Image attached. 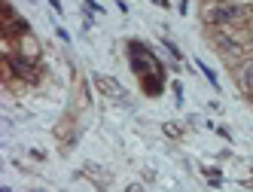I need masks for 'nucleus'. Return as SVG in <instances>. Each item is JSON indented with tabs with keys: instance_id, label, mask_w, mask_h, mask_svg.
Listing matches in <instances>:
<instances>
[{
	"instance_id": "1",
	"label": "nucleus",
	"mask_w": 253,
	"mask_h": 192,
	"mask_svg": "<svg viewBox=\"0 0 253 192\" xmlns=\"http://www.w3.org/2000/svg\"><path fill=\"white\" fill-rule=\"evenodd\" d=\"M128 61H131V71H134V74H140V77H150L153 71H156V74H162L159 58H156L153 52L140 43V40H128Z\"/></svg>"
},
{
	"instance_id": "2",
	"label": "nucleus",
	"mask_w": 253,
	"mask_h": 192,
	"mask_svg": "<svg viewBox=\"0 0 253 192\" xmlns=\"http://www.w3.org/2000/svg\"><path fill=\"white\" fill-rule=\"evenodd\" d=\"M247 15L244 6H220L211 12V25H232V22H241Z\"/></svg>"
},
{
	"instance_id": "3",
	"label": "nucleus",
	"mask_w": 253,
	"mask_h": 192,
	"mask_svg": "<svg viewBox=\"0 0 253 192\" xmlns=\"http://www.w3.org/2000/svg\"><path fill=\"white\" fill-rule=\"evenodd\" d=\"M95 85L107 95V98H116V101H125L128 95H125V89L113 79V77H104V74H95Z\"/></svg>"
},
{
	"instance_id": "4",
	"label": "nucleus",
	"mask_w": 253,
	"mask_h": 192,
	"mask_svg": "<svg viewBox=\"0 0 253 192\" xmlns=\"http://www.w3.org/2000/svg\"><path fill=\"white\" fill-rule=\"evenodd\" d=\"M6 22H9V25H6V34H28V22L19 19V15L12 12L9 3H6Z\"/></svg>"
},
{
	"instance_id": "5",
	"label": "nucleus",
	"mask_w": 253,
	"mask_h": 192,
	"mask_svg": "<svg viewBox=\"0 0 253 192\" xmlns=\"http://www.w3.org/2000/svg\"><path fill=\"white\" fill-rule=\"evenodd\" d=\"M143 89H147V95H159L162 92V74H153V79H143Z\"/></svg>"
},
{
	"instance_id": "6",
	"label": "nucleus",
	"mask_w": 253,
	"mask_h": 192,
	"mask_svg": "<svg viewBox=\"0 0 253 192\" xmlns=\"http://www.w3.org/2000/svg\"><path fill=\"white\" fill-rule=\"evenodd\" d=\"M9 67H12V71L19 74V77H28V74H31V64H28V61H22V58H15V55L9 58Z\"/></svg>"
},
{
	"instance_id": "7",
	"label": "nucleus",
	"mask_w": 253,
	"mask_h": 192,
	"mask_svg": "<svg viewBox=\"0 0 253 192\" xmlns=\"http://www.w3.org/2000/svg\"><path fill=\"white\" fill-rule=\"evenodd\" d=\"M198 71H202V74L208 77V82L213 85V89H220V79H216V74L211 71V67H208V64H202V61H198Z\"/></svg>"
},
{
	"instance_id": "8",
	"label": "nucleus",
	"mask_w": 253,
	"mask_h": 192,
	"mask_svg": "<svg viewBox=\"0 0 253 192\" xmlns=\"http://www.w3.org/2000/svg\"><path fill=\"white\" fill-rule=\"evenodd\" d=\"M241 79H244V85H247V89H253V61L244 67V74H241Z\"/></svg>"
},
{
	"instance_id": "9",
	"label": "nucleus",
	"mask_w": 253,
	"mask_h": 192,
	"mask_svg": "<svg viewBox=\"0 0 253 192\" xmlns=\"http://www.w3.org/2000/svg\"><path fill=\"white\" fill-rule=\"evenodd\" d=\"M153 3H156V6H162V9H168V6H171L168 0H153Z\"/></svg>"
},
{
	"instance_id": "10",
	"label": "nucleus",
	"mask_w": 253,
	"mask_h": 192,
	"mask_svg": "<svg viewBox=\"0 0 253 192\" xmlns=\"http://www.w3.org/2000/svg\"><path fill=\"white\" fill-rule=\"evenodd\" d=\"M128 192H140V186H128Z\"/></svg>"
}]
</instances>
